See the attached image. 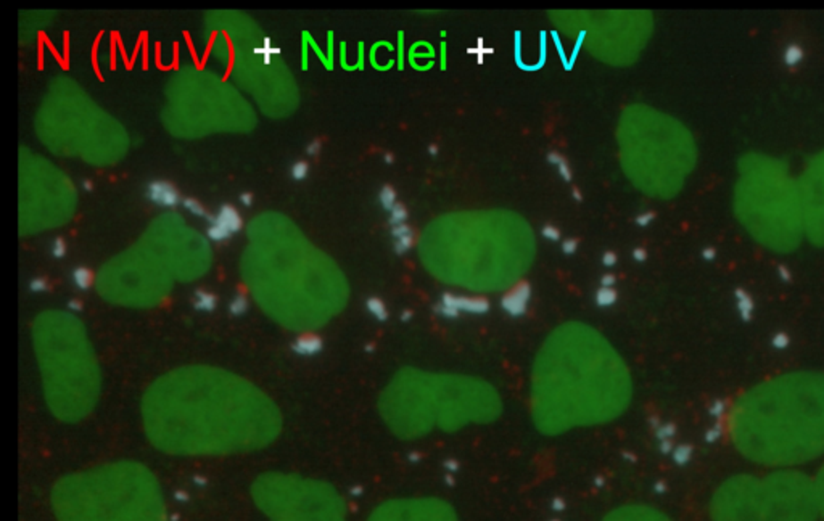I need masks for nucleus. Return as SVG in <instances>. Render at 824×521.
Here are the masks:
<instances>
[{
	"instance_id": "41",
	"label": "nucleus",
	"mask_w": 824,
	"mask_h": 521,
	"mask_svg": "<svg viewBox=\"0 0 824 521\" xmlns=\"http://www.w3.org/2000/svg\"><path fill=\"white\" fill-rule=\"evenodd\" d=\"M430 153H433V155L437 153V147H435V145H432V147H430Z\"/></svg>"
},
{
	"instance_id": "4",
	"label": "nucleus",
	"mask_w": 824,
	"mask_h": 521,
	"mask_svg": "<svg viewBox=\"0 0 824 521\" xmlns=\"http://www.w3.org/2000/svg\"><path fill=\"white\" fill-rule=\"evenodd\" d=\"M379 410L401 440H420L430 433L461 432L495 422L503 400L488 383L459 376H396L380 394Z\"/></svg>"
},
{
	"instance_id": "33",
	"label": "nucleus",
	"mask_w": 824,
	"mask_h": 521,
	"mask_svg": "<svg viewBox=\"0 0 824 521\" xmlns=\"http://www.w3.org/2000/svg\"><path fill=\"white\" fill-rule=\"evenodd\" d=\"M31 286H33V290H36V292H37V290L41 292V290H44V288H46V284H44L42 280H34L33 285Z\"/></svg>"
},
{
	"instance_id": "26",
	"label": "nucleus",
	"mask_w": 824,
	"mask_h": 521,
	"mask_svg": "<svg viewBox=\"0 0 824 521\" xmlns=\"http://www.w3.org/2000/svg\"><path fill=\"white\" fill-rule=\"evenodd\" d=\"M597 302L603 306H607V304H612L615 302V294L612 290H601L599 294H597Z\"/></svg>"
},
{
	"instance_id": "16",
	"label": "nucleus",
	"mask_w": 824,
	"mask_h": 521,
	"mask_svg": "<svg viewBox=\"0 0 824 521\" xmlns=\"http://www.w3.org/2000/svg\"><path fill=\"white\" fill-rule=\"evenodd\" d=\"M813 484H815L816 502H818V512H820V521H824V464L818 468V472L813 475Z\"/></svg>"
},
{
	"instance_id": "39",
	"label": "nucleus",
	"mask_w": 824,
	"mask_h": 521,
	"mask_svg": "<svg viewBox=\"0 0 824 521\" xmlns=\"http://www.w3.org/2000/svg\"><path fill=\"white\" fill-rule=\"evenodd\" d=\"M71 308H73V310H79V302H71Z\"/></svg>"
},
{
	"instance_id": "37",
	"label": "nucleus",
	"mask_w": 824,
	"mask_h": 521,
	"mask_svg": "<svg viewBox=\"0 0 824 521\" xmlns=\"http://www.w3.org/2000/svg\"><path fill=\"white\" fill-rule=\"evenodd\" d=\"M84 188H86V190H90V188H92V182H89V180H84Z\"/></svg>"
},
{
	"instance_id": "40",
	"label": "nucleus",
	"mask_w": 824,
	"mask_h": 521,
	"mask_svg": "<svg viewBox=\"0 0 824 521\" xmlns=\"http://www.w3.org/2000/svg\"><path fill=\"white\" fill-rule=\"evenodd\" d=\"M385 160H387V163H392V161H393V156H392V155H387V156H385Z\"/></svg>"
},
{
	"instance_id": "3",
	"label": "nucleus",
	"mask_w": 824,
	"mask_h": 521,
	"mask_svg": "<svg viewBox=\"0 0 824 521\" xmlns=\"http://www.w3.org/2000/svg\"><path fill=\"white\" fill-rule=\"evenodd\" d=\"M627 370L599 352H557L537 368L530 393L531 420L539 433H563L604 425L629 408Z\"/></svg>"
},
{
	"instance_id": "30",
	"label": "nucleus",
	"mask_w": 824,
	"mask_h": 521,
	"mask_svg": "<svg viewBox=\"0 0 824 521\" xmlns=\"http://www.w3.org/2000/svg\"><path fill=\"white\" fill-rule=\"evenodd\" d=\"M543 234H545V236H547V238H551V240H557V238H559V232H557L554 227H551V226L545 227Z\"/></svg>"
},
{
	"instance_id": "19",
	"label": "nucleus",
	"mask_w": 824,
	"mask_h": 521,
	"mask_svg": "<svg viewBox=\"0 0 824 521\" xmlns=\"http://www.w3.org/2000/svg\"><path fill=\"white\" fill-rule=\"evenodd\" d=\"M547 160L557 166V170L561 172V176H562L563 179H571L570 168H569V164H567L563 156L557 155V153H551V155L547 156Z\"/></svg>"
},
{
	"instance_id": "11",
	"label": "nucleus",
	"mask_w": 824,
	"mask_h": 521,
	"mask_svg": "<svg viewBox=\"0 0 824 521\" xmlns=\"http://www.w3.org/2000/svg\"><path fill=\"white\" fill-rule=\"evenodd\" d=\"M603 521H673L667 513L653 509L651 505H621L609 513Z\"/></svg>"
},
{
	"instance_id": "21",
	"label": "nucleus",
	"mask_w": 824,
	"mask_h": 521,
	"mask_svg": "<svg viewBox=\"0 0 824 521\" xmlns=\"http://www.w3.org/2000/svg\"><path fill=\"white\" fill-rule=\"evenodd\" d=\"M395 200H396V194H395V190H393L392 187H388V186L384 187V190L380 192V202H382V204H384L387 210H390V211H392L393 206L396 204L395 203Z\"/></svg>"
},
{
	"instance_id": "23",
	"label": "nucleus",
	"mask_w": 824,
	"mask_h": 521,
	"mask_svg": "<svg viewBox=\"0 0 824 521\" xmlns=\"http://www.w3.org/2000/svg\"><path fill=\"white\" fill-rule=\"evenodd\" d=\"M306 176H308V164L304 163V161L295 163L294 168H292V178L295 180H302Z\"/></svg>"
},
{
	"instance_id": "38",
	"label": "nucleus",
	"mask_w": 824,
	"mask_h": 521,
	"mask_svg": "<svg viewBox=\"0 0 824 521\" xmlns=\"http://www.w3.org/2000/svg\"><path fill=\"white\" fill-rule=\"evenodd\" d=\"M573 195H575V198H577L578 202H581V195H579V192L577 188H573Z\"/></svg>"
},
{
	"instance_id": "1",
	"label": "nucleus",
	"mask_w": 824,
	"mask_h": 521,
	"mask_svg": "<svg viewBox=\"0 0 824 521\" xmlns=\"http://www.w3.org/2000/svg\"><path fill=\"white\" fill-rule=\"evenodd\" d=\"M150 442L171 456H229L266 448L282 428L278 406L232 375L188 370L154 383L142 398Z\"/></svg>"
},
{
	"instance_id": "17",
	"label": "nucleus",
	"mask_w": 824,
	"mask_h": 521,
	"mask_svg": "<svg viewBox=\"0 0 824 521\" xmlns=\"http://www.w3.org/2000/svg\"><path fill=\"white\" fill-rule=\"evenodd\" d=\"M295 350L300 354H314L320 350V340L316 335H303L302 338H298V342L295 343Z\"/></svg>"
},
{
	"instance_id": "12",
	"label": "nucleus",
	"mask_w": 824,
	"mask_h": 521,
	"mask_svg": "<svg viewBox=\"0 0 824 521\" xmlns=\"http://www.w3.org/2000/svg\"><path fill=\"white\" fill-rule=\"evenodd\" d=\"M208 219L212 220V227L208 228V236H212V240H224L242 227V219L238 212L236 211V208L229 204L221 208L216 218H208Z\"/></svg>"
},
{
	"instance_id": "20",
	"label": "nucleus",
	"mask_w": 824,
	"mask_h": 521,
	"mask_svg": "<svg viewBox=\"0 0 824 521\" xmlns=\"http://www.w3.org/2000/svg\"><path fill=\"white\" fill-rule=\"evenodd\" d=\"M74 282L78 284V286L81 288H89L94 282V277H92V272L87 269H78L74 270Z\"/></svg>"
},
{
	"instance_id": "32",
	"label": "nucleus",
	"mask_w": 824,
	"mask_h": 521,
	"mask_svg": "<svg viewBox=\"0 0 824 521\" xmlns=\"http://www.w3.org/2000/svg\"><path fill=\"white\" fill-rule=\"evenodd\" d=\"M575 248H577V242H573V240H569V242H565V244H563V250L567 252H575Z\"/></svg>"
},
{
	"instance_id": "5",
	"label": "nucleus",
	"mask_w": 824,
	"mask_h": 521,
	"mask_svg": "<svg viewBox=\"0 0 824 521\" xmlns=\"http://www.w3.org/2000/svg\"><path fill=\"white\" fill-rule=\"evenodd\" d=\"M50 500L58 521H170L155 475L132 460L66 475Z\"/></svg>"
},
{
	"instance_id": "15",
	"label": "nucleus",
	"mask_w": 824,
	"mask_h": 521,
	"mask_svg": "<svg viewBox=\"0 0 824 521\" xmlns=\"http://www.w3.org/2000/svg\"><path fill=\"white\" fill-rule=\"evenodd\" d=\"M457 308L483 312V310H488V302H487V300H480V298H456V296H449V294L445 296V308H443L445 314L454 316Z\"/></svg>"
},
{
	"instance_id": "31",
	"label": "nucleus",
	"mask_w": 824,
	"mask_h": 521,
	"mask_svg": "<svg viewBox=\"0 0 824 521\" xmlns=\"http://www.w3.org/2000/svg\"><path fill=\"white\" fill-rule=\"evenodd\" d=\"M319 148H320V142H319V140H314L312 144L308 145V153H310V155H316L319 152Z\"/></svg>"
},
{
	"instance_id": "29",
	"label": "nucleus",
	"mask_w": 824,
	"mask_h": 521,
	"mask_svg": "<svg viewBox=\"0 0 824 521\" xmlns=\"http://www.w3.org/2000/svg\"><path fill=\"white\" fill-rule=\"evenodd\" d=\"M65 250H66L65 242H63L62 238H57V240H55V244H54V248H52V252H54V254H55V256H58V258H60V256H63V254H65Z\"/></svg>"
},
{
	"instance_id": "24",
	"label": "nucleus",
	"mask_w": 824,
	"mask_h": 521,
	"mask_svg": "<svg viewBox=\"0 0 824 521\" xmlns=\"http://www.w3.org/2000/svg\"><path fill=\"white\" fill-rule=\"evenodd\" d=\"M184 206L187 208L188 211L194 212V214H196V216H204V206L198 203L196 200H192V198H186V200H184Z\"/></svg>"
},
{
	"instance_id": "8",
	"label": "nucleus",
	"mask_w": 824,
	"mask_h": 521,
	"mask_svg": "<svg viewBox=\"0 0 824 521\" xmlns=\"http://www.w3.org/2000/svg\"><path fill=\"white\" fill-rule=\"evenodd\" d=\"M254 504L270 521H348L340 492L326 481L270 472L252 486Z\"/></svg>"
},
{
	"instance_id": "35",
	"label": "nucleus",
	"mask_w": 824,
	"mask_h": 521,
	"mask_svg": "<svg viewBox=\"0 0 824 521\" xmlns=\"http://www.w3.org/2000/svg\"><path fill=\"white\" fill-rule=\"evenodd\" d=\"M252 198H254V196L250 195V194H244V195L240 196L242 203L246 204V206L252 204Z\"/></svg>"
},
{
	"instance_id": "28",
	"label": "nucleus",
	"mask_w": 824,
	"mask_h": 521,
	"mask_svg": "<svg viewBox=\"0 0 824 521\" xmlns=\"http://www.w3.org/2000/svg\"><path fill=\"white\" fill-rule=\"evenodd\" d=\"M230 310H232V312H236V314H240V312H244V310H246V298H244V296H238V298H236V302H232V306H230Z\"/></svg>"
},
{
	"instance_id": "36",
	"label": "nucleus",
	"mask_w": 824,
	"mask_h": 521,
	"mask_svg": "<svg viewBox=\"0 0 824 521\" xmlns=\"http://www.w3.org/2000/svg\"><path fill=\"white\" fill-rule=\"evenodd\" d=\"M649 219H653V214H645V216H641V218H639V219H637V222H639V224H643V226H645V222H647V220H649Z\"/></svg>"
},
{
	"instance_id": "6",
	"label": "nucleus",
	"mask_w": 824,
	"mask_h": 521,
	"mask_svg": "<svg viewBox=\"0 0 824 521\" xmlns=\"http://www.w3.org/2000/svg\"><path fill=\"white\" fill-rule=\"evenodd\" d=\"M735 212L752 240L768 252L787 254L805 238L799 182L775 158L755 153L741 161Z\"/></svg>"
},
{
	"instance_id": "9",
	"label": "nucleus",
	"mask_w": 824,
	"mask_h": 521,
	"mask_svg": "<svg viewBox=\"0 0 824 521\" xmlns=\"http://www.w3.org/2000/svg\"><path fill=\"white\" fill-rule=\"evenodd\" d=\"M799 182L805 238L824 246V152L810 160Z\"/></svg>"
},
{
	"instance_id": "10",
	"label": "nucleus",
	"mask_w": 824,
	"mask_h": 521,
	"mask_svg": "<svg viewBox=\"0 0 824 521\" xmlns=\"http://www.w3.org/2000/svg\"><path fill=\"white\" fill-rule=\"evenodd\" d=\"M368 521H457L456 510L437 497H404L379 505Z\"/></svg>"
},
{
	"instance_id": "22",
	"label": "nucleus",
	"mask_w": 824,
	"mask_h": 521,
	"mask_svg": "<svg viewBox=\"0 0 824 521\" xmlns=\"http://www.w3.org/2000/svg\"><path fill=\"white\" fill-rule=\"evenodd\" d=\"M196 304V308H200V310H212L214 308V298H212V294L198 292Z\"/></svg>"
},
{
	"instance_id": "18",
	"label": "nucleus",
	"mask_w": 824,
	"mask_h": 521,
	"mask_svg": "<svg viewBox=\"0 0 824 521\" xmlns=\"http://www.w3.org/2000/svg\"><path fill=\"white\" fill-rule=\"evenodd\" d=\"M393 234L398 238V250H400V252L408 250L409 246L412 244V232H411V228L406 227V226L398 224L396 227L393 228Z\"/></svg>"
},
{
	"instance_id": "2",
	"label": "nucleus",
	"mask_w": 824,
	"mask_h": 521,
	"mask_svg": "<svg viewBox=\"0 0 824 521\" xmlns=\"http://www.w3.org/2000/svg\"><path fill=\"white\" fill-rule=\"evenodd\" d=\"M729 444L763 470H802L824 459V372L792 370L752 385L725 417Z\"/></svg>"
},
{
	"instance_id": "25",
	"label": "nucleus",
	"mask_w": 824,
	"mask_h": 521,
	"mask_svg": "<svg viewBox=\"0 0 824 521\" xmlns=\"http://www.w3.org/2000/svg\"><path fill=\"white\" fill-rule=\"evenodd\" d=\"M403 219H406V208L403 204H395L392 208V222L398 226Z\"/></svg>"
},
{
	"instance_id": "7",
	"label": "nucleus",
	"mask_w": 824,
	"mask_h": 521,
	"mask_svg": "<svg viewBox=\"0 0 824 521\" xmlns=\"http://www.w3.org/2000/svg\"><path fill=\"white\" fill-rule=\"evenodd\" d=\"M712 521H820L813 476L803 470L737 473L709 502Z\"/></svg>"
},
{
	"instance_id": "34",
	"label": "nucleus",
	"mask_w": 824,
	"mask_h": 521,
	"mask_svg": "<svg viewBox=\"0 0 824 521\" xmlns=\"http://www.w3.org/2000/svg\"><path fill=\"white\" fill-rule=\"evenodd\" d=\"M604 262L607 266H612L613 262H615V256L611 254V252H607V254H605Z\"/></svg>"
},
{
	"instance_id": "27",
	"label": "nucleus",
	"mask_w": 824,
	"mask_h": 521,
	"mask_svg": "<svg viewBox=\"0 0 824 521\" xmlns=\"http://www.w3.org/2000/svg\"><path fill=\"white\" fill-rule=\"evenodd\" d=\"M369 310H372L379 318H387V312H385L384 304L379 302V300H370L369 302Z\"/></svg>"
},
{
	"instance_id": "13",
	"label": "nucleus",
	"mask_w": 824,
	"mask_h": 521,
	"mask_svg": "<svg viewBox=\"0 0 824 521\" xmlns=\"http://www.w3.org/2000/svg\"><path fill=\"white\" fill-rule=\"evenodd\" d=\"M148 198L156 204L162 206H174L179 203V194L178 190L172 187L170 182L164 180H156L148 186Z\"/></svg>"
},
{
	"instance_id": "14",
	"label": "nucleus",
	"mask_w": 824,
	"mask_h": 521,
	"mask_svg": "<svg viewBox=\"0 0 824 521\" xmlns=\"http://www.w3.org/2000/svg\"><path fill=\"white\" fill-rule=\"evenodd\" d=\"M529 296H530V288L527 284H517V285L512 286L509 292H507L504 300H503V306L506 308L511 314L514 316H519L522 314L525 310V306H527V302H529Z\"/></svg>"
}]
</instances>
